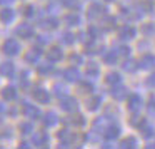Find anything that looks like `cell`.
I'll list each match as a JSON object with an SVG mask.
<instances>
[{"label":"cell","mask_w":155,"mask_h":149,"mask_svg":"<svg viewBox=\"0 0 155 149\" xmlns=\"http://www.w3.org/2000/svg\"><path fill=\"white\" fill-rule=\"evenodd\" d=\"M2 50L7 55H17L18 50H20V45H18V42L15 39H7L4 42V45H2Z\"/></svg>","instance_id":"6da1fadb"},{"label":"cell","mask_w":155,"mask_h":149,"mask_svg":"<svg viewBox=\"0 0 155 149\" xmlns=\"http://www.w3.org/2000/svg\"><path fill=\"white\" fill-rule=\"evenodd\" d=\"M22 112H24V116L28 117V119H38L40 117V111H38V107H35L34 104H27V102H24V106H22Z\"/></svg>","instance_id":"7a4b0ae2"},{"label":"cell","mask_w":155,"mask_h":149,"mask_svg":"<svg viewBox=\"0 0 155 149\" xmlns=\"http://www.w3.org/2000/svg\"><path fill=\"white\" fill-rule=\"evenodd\" d=\"M15 35L22 39H30L34 35V27L28 24H20L17 29H15Z\"/></svg>","instance_id":"3957f363"},{"label":"cell","mask_w":155,"mask_h":149,"mask_svg":"<svg viewBox=\"0 0 155 149\" xmlns=\"http://www.w3.org/2000/svg\"><path fill=\"white\" fill-rule=\"evenodd\" d=\"M60 107L64 109V111H67V112H74V111H77L78 104H77V101H75L74 97L65 95V97H62V101H60Z\"/></svg>","instance_id":"277c9868"},{"label":"cell","mask_w":155,"mask_h":149,"mask_svg":"<svg viewBox=\"0 0 155 149\" xmlns=\"http://www.w3.org/2000/svg\"><path fill=\"white\" fill-rule=\"evenodd\" d=\"M40 55H42V50L38 47H34L25 54L24 59H25V62H28V64H37L38 59H40Z\"/></svg>","instance_id":"5b68a950"},{"label":"cell","mask_w":155,"mask_h":149,"mask_svg":"<svg viewBox=\"0 0 155 149\" xmlns=\"http://www.w3.org/2000/svg\"><path fill=\"white\" fill-rule=\"evenodd\" d=\"M34 99L37 102H40V104H47V102L50 101V95H48V92L45 91V89L37 87V89H34Z\"/></svg>","instance_id":"8992f818"},{"label":"cell","mask_w":155,"mask_h":149,"mask_svg":"<svg viewBox=\"0 0 155 149\" xmlns=\"http://www.w3.org/2000/svg\"><path fill=\"white\" fill-rule=\"evenodd\" d=\"M64 57V52H62L60 47H50L47 52V59L50 62H58L60 59Z\"/></svg>","instance_id":"52a82bcc"},{"label":"cell","mask_w":155,"mask_h":149,"mask_svg":"<svg viewBox=\"0 0 155 149\" xmlns=\"http://www.w3.org/2000/svg\"><path fill=\"white\" fill-rule=\"evenodd\" d=\"M47 142H48V136H47V132L38 131L37 134H34V144L37 146V147H44V146H47Z\"/></svg>","instance_id":"ba28073f"},{"label":"cell","mask_w":155,"mask_h":149,"mask_svg":"<svg viewBox=\"0 0 155 149\" xmlns=\"http://www.w3.org/2000/svg\"><path fill=\"white\" fill-rule=\"evenodd\" d=\"M118 35H120V39H124V40H132V39L135 37V29L130 27V25H125V27H122L120 30H118Z\"/></svg>","instance_id":"9c48e42d"},{"label":"cell","mask_w":155,"mask_h":149,"mask_svg":"<svg viewBox=\"0 0 155 149\" xmlns=\"http://www.w3.org/2000/svg\"><path fill=\"white\" fill-rule=\"evenodd\" d=\"M140 107H142V99H140V95H137V94L130 95V99H128V111L137 112Z\"/></svg>","instance_id":"30bf717a"},{"label":"cell","mask_w":155,"mask_h":149,"mask_svg":"<svg viewBox=\"0 0 155 149\" xmlns=\"http://www.w3.org/2000/svg\"><path fill=\"white\" fill-rule=\"evenodd\" d=\"M102 15H104V9H102L98 4H94L90 9H88V19H90V20H97V19L102 17Z\"/></svg>","instance_id":"8fae6325"},{"label":"cell","mask_w":155,"mask_h":149,"mask_svg":"<svg viewBox=\"0 0 155 149\" xmlns=\"http://www.w3.org/2000/svg\"><path fill=\"white\" fill-rule=\"evenodd\" d=\"M15 72V67L12 62H4L0 64V75H5V77H12Z\"/></svg>","instance_id":"7c38bea8"},{"label":"cell","mask_w":155,"mask_h":149,"mask_svg":"<svg viewBox=\"0 0 155 149\" xmlns=\"http://www.w3.org/2000/svg\"><path fill=\"white\" fill-rule=\"evenodd\" d=\"M64 77L67 79L68 82H77L78 77H80V74H78V71L75 67H68L64 71Z\"/></svg>","instance_id":"4fadbf2b"},{"label":"cell","mask_w":155,"mask_h":149,"mask_svg":"<svg viewBox=\"0 0 155 149\" xmlns=\"http://www.w3.org/2000/svg\"><path fill=\"white\" fill-rule=\"evenodd\" d=\"M110 94L114 95V97L117 99V101H120V99H124L125 95H127V89H125L124 85H118V84H115L114 87H112Z\"/></svg>","instance_id":"5bb4252c"},{"label":"cell","mask_w":155,"mask_h":149,"mask_svg":"<svg viewBox=\"0 0 155 149\" xmlns=\"http://www.w3.org/2000/svg\"><path fill=\"white\" fill-rule=\"evenodd\" d=\"M64 122L65 124H70V126H84L85 124V119H84V116H80V114H77V116H70V117H65L64 119Z\"/></svg>","instance_id":"9a60e30c"},{"label":"cell","mask_w":155,"mask_h":149,"mask_svg":"<svg viewBox=\"0 0 155 149\" xmlns=\"http://www.w3.org/2000/svg\"><path fill=\"white\" fill-rule=\"evenodd\" d=\"M15 14L12 9H4V10L0 12V20H2V24H10L12 20H14Z\"/></svg>","instance_id":"2e32d148"},{"label":"cell","mask_w":155,"mask_h":149,"mask_svg":"<svg viewBox=\"0 0 155 149\" xmlns=\"http://www.w3.org/2000/svg\"><path fill=\"white\" fill-rule=\"evenodd\" d=\"M140 67H143V69L155 67V57H153V55H143L142 61H140Z\"/></svg>","instance_id":"e0dca14e"},{"label":"cell","mask_w":155,"mask_h":149,"mask_svg":"<svg viewBox=\"0 0 155 149\" xmlns=\"http://www.w3.org/2000/svg\"><path fill=\"white\" fill-rule=\"evenodd\" d=\"M118 134H120V127L118 126H108L105 129V137L107 139H115V137H118Z\"/></svg>","instance_id":"ac0fdd59"},{"label":"cell","mask_w":155,"mask_h":149,"mask_svg":"<svg viewBox=\"0 0 155 149\" xmlns=\"http://www.w3.org/2000/svg\"><path fill=\"white\" fill-rule=\"evenodd\" d=\"M2 97H4L5 101H14V99H17V91H15V87H5L4 91H2Z\"/></svg>","instance_id":"d6986e66"},{"label":"cell","mask_w":155,"mask_h":149,"mask_svg":"<svg viewBox=\"0 0 155 149\" xmlns=\"http://www.w3.org/2000/svg\"><path fill=\"white\" fill-rule=\"evenodd\" d=\"M57 121H58V117H57V114H55V112H47V114H45V117H44V124L47 126V127L55 126V124H57Z\"/></svg>","instance_id":"ffe728a7"},{"label":"cell","mask_w":155,"mask_h":149,"mask_svg":"<svg viewBox=\"0 0 155 149\" xmlns=\"http://www.w3.org/2000/svg\"><path fill=\"white\" fill-rule=\"evenodd\" d=\"M40 25H42L44 29H57V27H58V20H57V19H54V17H50V19H45V20H42Z\"/></svg>","instance_id":"44dd1931"},{"label":"cell","mask_w":155,"mask_h":149,"mask_svg":"<svg viewBox=\"0 0 155 149\" xmlns=\"http://www.w3.org/2000/svg\"><path fill=\"white\" fill-rule=\"evenodd\" d=\"M98 72H100V69H98V65L95 64V62H90V64L87 65V75L88 77H97Z\"/></svg>","instance_id":"7402d4cb"},{"label":"cell","mask_w":155,"mask_h":149,"mask_svg":"<svg viewBox=\"0 0 155 149\" xmlns=\"http://www.w3.org/2000/svg\"><path fill=\"white\" fill-rule=\"evenodd\" d=\"M98 106H100V97H98V95L90 97L87 101V109L88 111H95V109H98Z\"/></svg>","instance_id":"603a6c76"},{"label":"cell","mask_w":155,"mask_h":149,"mask_svg":"<svg viewBox=\"0 0 155 149\" xmlns=\"http://www.w3.org/2000/svg\"><path fill=\"white\" fill-rule=\"evenodd\" d=\"M142 34H143L145 37H152V35H155V25L153 24H143L142 25Z\"/></svg>","instance_id":"cb8c5ba5"},{"label":"cell","mask_w":155,"mask_h":149,"mask_svg":"<svg viewBox=\"0 0 155 149\" xmlns=\"http://www.w3.org/2000/svg\"><path fill=\"white\" fill-rule=\"evenodd\" d=\"M64 22H65L67 25H78L80 19H78V15H77V14H68V15H65Z\"/></svg>","instance_id":"d4e9b609"},{"label":"cell","mask_w":155,"mask_h":149,"mask_svg":"<svg viewBox=\"0 0 155 149\" xmlns=\"http://www.w3.org/2000/svg\"><path fill=\"white\" fill-rule=\"evenodd\" d=\"M137 146V139L135 137H127L120 142V147L122 149H128V147H135Z\"/></svg>","instance_id":"484cf974"},{"label":"cell","mask_w":155,"mask_h":149,"mask_svg":"<svg viewBox=\"0 0 155 149\" xmlns=\"http://www.w3.org/2000/svg\"><path fill=\"white\" fill-rule=\"evenodd\" d=\"M117 59H118L117 50L115 52H107V54L104 55V61L107 62V64H117Z\"/></svg>","instance_id":"4316f807"},{"label":"cell","mask_w":155,"mask_h":149,"mask_svg":"<svg viewBox=\"0 0 155 149\" xmlns=\"http://www.w3.org/2000/svg\"><path fill=\"white\" fill-rule=\"evenodd\" d=\"M52 69H54V65H52L50 61H48V62H45V64H40V65H38L37 71H38V74L44 75V74H48V72H52Z\"/></svg>","instance_id":"83f0119b"},{"label":"cell","mask_w":155,"mask_h":149,"mask_svg":"<svg viewBox=\"0 0 155 149\" xmlns=\"http://www.w3.org/2000/svg\"><path fill=\"white\" fill-rule=\"evenodd\" d=\"M54 91H55V94H57L58 97H65V95H67V87L62 85V84H55L54 85Z\"/></svg>","instance_id":"f1b7e54d"},{"label":"cell","mask_w":155,"mask_h":149,"mask_svg":"<svg viewBox=\"0 0 155 149\" xmlns=\"http://www.w3.org/2000/svg\"><path fill=\"white\" fill-rule=\"evenodd\" d=\"M105 82L110 85H115V84H120V75L118 74H108L107 79H105Z\"/></svg>","instance_id":"f546056e"},{"label":"cell","mask_w":155,"mask_h":149,"mask_svg":"<svg viewBox=\"0 0 155 149\" xmlns=\"http://www.w3.org/2000/svg\"><path fill=\"white\" fill-rule=\"evenodd\" d=\"M147 112L150 116H155V95H152L148 99V104H147Z\"/></svg>","instance_id":"4dcf8cb0"},{"label":"cell","mask_w":155,"mask_h":149,"mask_svg":"<svg viewBox=\"0 0 155 149\" xmlns=\"http://www.w3.org/2000/svg\"><path fill=\"white\" fill-rule=\"evenodd\" d=\"M32 131H34V127H32L30 122H22L20 124V132L22 134H30Z\"/></svg>","instance_id":"1f68e13d"},{"label":"cell","mask_w":155,"mask_h":149,"mask_svg":"<svg viewBox=\"0 0 155 149\" xmlns=\"http://www.w3.org/2000/svg\"><path fill=\"white\" fill-rule=\"evenodd\" d=\"M74 40H75V35L70 34V32H65V34L62 35V42H64V44H74Z\"/></svg>","instance_id":"d6a6232c"},{"label":"cell","mask_w":155,"mask_h":149,"mask_svg":"<svg viewBox=\"0 0 155 149\" xmlns=\"http://www.w3.org/2000/svg\"><path fill=\"white\" fill-rule=\"evenodd\" d=\"M124 69H125L127 72H134L135 69H137V64H135V61H127V62L124 64Z\"/></svg>","instance_id":"836d02e7"},{"label":"cell","mask_w":155,"mask_h":149,"mask_svg":"<svg viewBox=\"0 0 155 149\" xmlns=\"http://www.w3.org/2000/svg\"><path fill=\"white\" fill-rule=\"evenodd\" d=\"M152 131H153V129H152L150 126H145V122L142 124V134H143V137H150V136L153 134Z\"/></svg>","instance_id":"e575fe53"},{"label":"cell","mask_w":155,"mask_h":149,"mask_svg":"<svg viewBox=\"0 0 155 149\" xmlns=\"http://www.w3.org/2000/svg\"><path fill=\"white\" fill-rule=\"evenodd\" d=\"M24 15L25 17H34L35 15V7L34 5H27V7L24 9Z\"/></svg>","instance_id":"d590c367"},{"label":"cell","mask_w":155,"mask_h":149,"mask_svg":"<svg viewBox=\"0 0 155 149\" xmlns=\"http://www.w3.org/2000/svg\"><path fill=\"white\" fill-rule=\"evenodd\" d=\"M147 85H148V87H152V89H155V72L147 77Z\"/></svg>","instance_id":"8d00e7d4"},{"label":"cell","mask_w":155,"mask_h":149,"mask_svg":"<svg viewBox=\"0 0 155 149\" xmlns=\"http://www.w3.org/2000/svg\"><path fill=\"white\" fill-rule=\"evenodd\" d=\"M70 62H72V64H82V57H80V55H77V54H74V55H72V57H70Z\"/></svg>","instance_id":"74e56055"},{"label":"cell","mask_w":155,"mask_h":149,"mask_svg":"<svg viewBox=\"0 0 155 149\" xmlns=\"http://www.w3.org/2000/svg\"><path fill=\"white\" fill-rule=\"evenodd\" d=\"M20 84L24 85V87H27L28 85V79H27V72H22V79H20Z\"/></svg>","instance_id":"f35d334b"},{"label":"cell","mask_w":155,"mask_h":149,"mask_svg":"<svg viewBox=\"0 0 155 149\" xmlns=\"http://www.w3.org/2000/svg\"><path fill=\"white\" fill-rule=\"evenodd\" d=\"M117 54H118V55H128L130 52H128V47H120Z\"/></svg>","instance_id":"ab89813d"},{"label":"cell","mask_w":155,"mask_h":149,"mask_svg":"<svg viewBox=\"0 0 155 149\" xmlns=\"http://www.w3.org/2000/svg\"><path fill=\"white\" fill-rule=\"evenodd\" d=\"M88 91H92V85H88V84L82 85V92H88Z\"/></svg>","instance_id":"60d3db41"},{"label":"cell","mask_w":155,"mask_h":149,"mask_svg":"<svg viewBox=\"0 0 155 149\" xmlns=\"http://www.w3.org/2000/svg\"><path fill=\"white\" fill-rule=\"evenodd\" d=\"M62 2H64L65 5H68V7H72V5L75 4V0H62Z\"/></svg>","instance_id":"b9f144b4"},{"label":"cell","mask_w":155,"mask_h":149,"mask_svg":"<svg viewBox=\"0 0 155 149\" xmlns=\"http://www.w3.org/2000/svg\"><path fill=\"white\" fill-rule=\"evenodd\" d=\"M12 0H0V5H7V4H10Z\"/></svg>","instance_id":"7bdbcfd3"},{"label":"cell","mask_w":155,"mask_h":149,"mask_svg":"<svg viewBox=\"0 0 155 149\" xmlns=\"http://www.w3.org/2000/svg\"><path fill=\"white\" fill-rule=\"evenodd\" d=\"M20 147H30V144H28V142H22Z\"/></svg>","instance_id":"ee69618b"},{"label":"cell","mask_w":155,"mask_h":149,"mask_svg":"<svg viewBox=\"0 0 155 149\" xmlns=\"http://www.w3.org/2000/svg\"><path fill=\"white\" fill-rule=\"evenodd\" d=\"M2 111H4V106H2V104H0V112H2Z\"/></svg>","instance_id":"f6af8a7d"},{"label":"cell","mask_w":155,"mask_h":149,"mask_svg":"<svg viewBox=\"0 0 155 149\" xmlns=\"http://www.w3.org/2000/svg\"><path fill=\"white\" fill-rule=\"evenodd\" d=\"M0 124H2V117H0Z\"/></svg>","instance_id":"bcb514c9"},{"label":"cell","mask_w":155,"mask_h":149,"mask_svg":"<svg viewBox=\"0 0 155 149\" xmlns=\"http://www.w3.org/2000/svg\"><path fill=\"white\" fill-rule=\"evenodd\" d=\"M107 2H114V0H107Z\"/></svg>","instance_id":"7dc6e473"}]
</instances>
